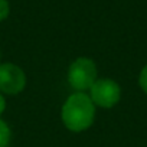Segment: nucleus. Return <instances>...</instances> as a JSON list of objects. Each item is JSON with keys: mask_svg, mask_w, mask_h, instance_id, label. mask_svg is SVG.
<instances>
[{"mask_svg": "<svg viewBox=\"0 0 147 147\" xmlns=\"http://www.w3.org/2000/svg\"><path fill=\"white\" fill-rule=\"evenodd\" d=\"M95 118V105L90 95L75 92L68 97L62 107V121L71 131H84L90 128Z\"/></svg>", "mask_w": 147, "mask_h": 147, "instance_id": "1", "label": "nucleus"}, {"mask_svg": "<svg viewBox=\"0 0 147 147\" xmlns=\"http://www.w3.org/2000/svg\"><path fill=\"white\" fill-rule=\"evenodd\" d=\"M97 81V66L88 58H78L72 62L68 71V82L74 90L82 92L90 90Z\"/></svg>", "mask_w": 147, "mask_h": 147, "instance_id": "2", "label": "nucleus"}, {"mask_svg": "<svg viewBox=\"0 0 147 147\" xmlns=\"http://www.w3.org/2000/svg\"><path fill=\"white\" fill-rule=\"evenodd\" d=\"M90 98L94 105H98L101 108H111L121 98L120 85L110 78L97 80L90 88Z\"/></svg>", "mask_w": 147, "mask_h": 147, "instance_id": "3", "label": "nucleus"}, {"mask_svg": "<svg viewBox=\"0 0 147 147\" xmlns=\"http://www.w3.org/2000/svg\"><path fill=\"white\" fill-rule=\"evenodd\" d=\"M26 85L25 72L15 63H0V91L16 95Z\"/></svg>", "mask_w": 147, "mask_h": 147, "instance_id": "4", "label": "nucleus"}, {"mask_svg": "<svg viewBox=\"0 0 147 147\" xmlns=\"http://www.w3.org/2000/svg\"><path fill=\"white\" fill-rule=\"evenodd\" d=\"M9 143H10V128L3 120H0V147H7Z\"/></svg>", "mask_w": 147, "mask_h": 147, "instance_id": "5", "label": "nucleus"}, {"mask_svg": "<svg viewBox=\"0 0 147 147\" xmlns=\"http://www.w3.org/2000/svg\"><path fill=\"white\" fill-rule=\"evenodd\" d=\"M10 13V6L7 0H0V22H3Z\"/></svg>", "mask_w": 147, "mask_h": 147, "instance_id": "6", "label": "nucleus"}, {"mask_svg": "<svg viewBox=\"0 0 147 147\" xmlns=\"http://www.w3.org/2000/svg\"><path fill=\"white\" fill-rule=\"evenodd\" d=\"M138 84L141 87V90L147 94V65L141 69L140 72V77H138Z\"/></svg>", "mask_w": 147, "mask_h": 147, "instance_id": "7", "label": "nucleus"}, {"mask_svg": "<svg viewBox=\"0 0 147 147\" xmlns=\"http://www.w3.org/2000/svg\"><path fill=\"white\" fill-rule=\"evenodd\" d=\"M5 108H6V101H5V97H3L2 94H0V115L3 114Z\"/></svg>", "mask_w": 147, "mask_h": 147, "instance_id": "8", "label": "nucleus"}]
</instances>
